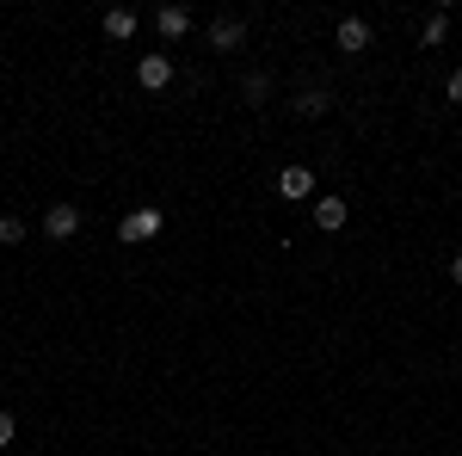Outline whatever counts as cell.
Here are the masks:
<instances>
[{
    "label": "cell",
    "mask_w": 462,
    "mask_h": 456,
    "mask_svg": "<svg viewBox=\"0 0 462 456\" xmlns=\"http://www.w3.org/2000/svg\"><path fill=\"white\" fill-rule=\"evenodd\" d=\"M154 235H161V210H130L117 222V241L124 247H143V241H154Z\"/></svg>",
    "instance_id": "obj_1"
},
{
    "label": "cell",
    "mask_w": 462,
    "mask_h": 456,
    "mask_svg": "<svg viewBox=\"0 0 462 456\" xmlns=\"http://www.w3.org/2000/svg\"><path fill=\"white\" fill-rule=\"evenodd\" d=\"M136 80H143L148 93H161V87L173 80V56H167V50H148L143 62H136Z\"/></svg>",
    "instance_id": "obj_2"
},
{
    "label": "cell",
    "mask_w": 462,
    "mask_h": 456,
    "mask_svg": "<svg viewBox=\"0 0 462 456\" xmlns=\"http://www.w3.org/2000/svg\"><path fill=\"white\" fill-rule=\"evenodd\" d=\"M43 235H50V241H74V235H80V210H74V204H50V210H43Z\"/></svg>",
    "instance_id": "obj_3"
},
{
    "label": "cell",
    "mask_w": 462,
    "mask_h": 456,
    "mask_svg": "<svg viewBox=\"0 0 462 456\" xmlns=\"http://www.w3.org/2000/svg\"><path fill=\"white\" fill-rule=\"evenodd\" d=\"M154 32H161V43H179V37L191 32V13L185 6H161L154 13Z\"/></svg>",
    "instance_id": "obj_4"
},
{
    "label": "cell",
    "mask_w": 462,
    "mask_h": 456,
    "mask_svg": "<svg viewBox=\"0 0 462 456\" xmlns=\"http://www.w3.org/2000/svg\"><path fill=\"white\" fill-rule=\"evenodd\" d=\"M278 198H315V173L309 167H284L278 173Z\"/></svg>",
    "instance_id": "obj_5"
},
{
    "label": "cell",
    "mask_w": 462,
    "mask_h": 456,
    "mask_svg": "<svg viewBox=\"0 0 462 456\" xmlns=\"http://www.w3.org/2000/svg\"><path fill=\"white\" fill-rule=\"evenodd\" d=\"M346 198H315V228H327V235H339L346 228Z\"/></svg>",
    "instance_id": "obj_6"
},
{
    "label": "cell",
    "mask_w": 462,
    "mask_h": 456,
    "mask_svg": "<svg viewBox=\"0 0 462 456\" xmlns=\"http://www.w3.org/2000/svg\"><path fill=\"white\" fill-rule=\"evenodd\" d=\"M339 50H346V56H364V50H370V25H364V19H339Z\"/></svg>",
    "instance_id": "obj_7"
},
{
    "label": "cell",
    "mask_w": 462,
    "mask_h": 456,
    "mask_svg": "<svg viewBox=\"0 0 462 456\" xmlns=\"http://www.w3.org/2000/svg\"><path fill=\"white\" fill-rule=\"evenodd\" d=\"M99 25H106V37H111V43H130V37H136V13H130V6H111V13L99 19Z\"/></svg>",
    "instance_id": "obj_8"
},
{
    "label": "cell",
    "mask_w": 462,
    "mask_h": 456,
    "mask_svg": "<svg viewBox=\"0 0 462 456\" xmlns=\"http://www.w3.org/2000/svg\"><path fill=\"white\" fill-rule=\"evenodd\" d=\"M247 43V25L241 19H216L210 25V50H241Z\"/></svg>",
    "instance_id": "obj_9"
},
{
    "label": "cell",
    "mask_w": 462,
    "mask_h": 456,
    "mask_svg": "<svg viewBox=\"0 0 462 456\" xmlns=\"http://www.w3.org/2000/svg\"><path fill=\"white\" fill-rule=\"evenodd\" d=\"M444 37H450V13L438 6V13H431V19H426V32H420V43H426V50H438Z\"/></svg>",
    "instance_id": "obj_10"
},
{
    "label": "cell",
    "mask_w": 462,
    "mask_h": 456,
    "mask_svg": "<svg viewBox=\"0 0 462 456\" xmlns=\"http://www.w3.org/2000/svg\"><path fill=\"white\" fill-rule=\"evenodd\" d=\"M241 93H247V106H265V99H272V74H247Z\"/></svg>",
    "instance_id": "obj_11"
},
{
    "label": "cell",
    "mask_w": 462,
    "mask_h": 456,
    "mask_svg": "<svg viewBox=\"0 0 462 456\" xmlns=\"http://www.w3.org/2000/svg\"><path fill=\"white\" fill-rule=\"evenodd\" d=\"M327 106H333V99H327L320 87H315V93H302V99H296V111H302V117H320V111H327Z\"/></svg>",
    "instance_id": "obj_12"
},
{
    "label": "cell",
    "mask_w": 462,
    "mask_h": 456,
    "mask_svg": "<svg viewBox=\"0 0 462 456\" xmlns=\"http://www.w3.org/2000/svg\"><path fill=\"white\" fill-rule=\"evenodd\" d=\"M25 241V222L19 216H0V247H19Z\"/></svg>",
    "instance_id": "obj_13"
},
{
    "label": "cell",
    "mask_w": 462,
    "mask_h": 456,
    "mask_svg": "<svg viewBox=\"0 0 462 456\" xmlns=\"http://www.w3.org/2000/svg\"><path fill=\"white\" fill-rule=\"evenodd\" d=\"M13 438H19V420H13V414L0 407V444H13Z\"/></svg>",
    "instance_id": "obj_14"
},
{
    "label": "cell",
    "mask_w": 462,
    "mask_h": 456,
    "mask_svg": "<svg viewBox=\"0 0 462 456\" xmlns=\"http://www.w3.org/2000/svg\"><path fill=\"white\" fill-rule=\"evenodd\" d=\"M444 93H450V99H457V106H462V69L450 74V80H444Z\"/></svg>",
    "instance_id": "obj_15"
},
{
    "label": "cell",
    "mask_w": 462,
    "mask_h": 456,
    "mask_svg": "<svg viewBox=\"0 0 462 456\" xmlns=\"http://www.w3.org/2000/svg\"><path fill=\"white\" fill-rule=\"evenodd\" d=\"M450 278H457V284H462V253H457V259H450Z\"/></svg>",
    "instance_id": "obj_16"
}]
</instances>
